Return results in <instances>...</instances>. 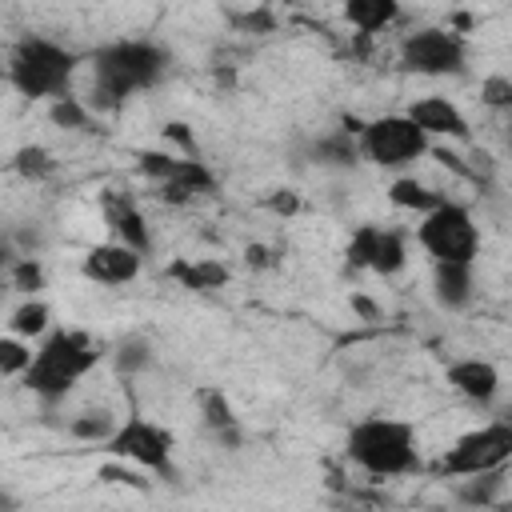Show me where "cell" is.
<instances>
[{
    "label": "cell",
    "mask_w": 512,
    "mask_h": 512,
    "mask_svg": "<svg viewBox=\"0 0 512 512\" xmlns=\"http://www.w3.org/2000/svg\"><path fill=\"white\" fill-rule=\"evenodd\" d=\"M272 212H280V216H292V212H300V196L296 192H288V188H276L268 200H264Z\"/></svg>",
    "instance_id": "33"
},
{
    "label": "cell",
    "mask_w": 512,
    "mask_h": 512,
    "mask_svg": "<svg viewBox=\"0 0 512 512\" xmlns=\"http://www.w3.org/2000/svg\"><path fill=\"white\" fill-rule=\"evenodd\" d=\"M408 116L432 136V140H456L468 144L472 140V124L460 112V104H452L448 96H420L408 104Z\"/></svg>",
    "instance_id": "13"
},
{
    "label": "cell",
    "mask_w": 512,
    "mask_h": 512,
    "mask_svg": "<svg viewBox=\"0 0 512 512\" xmlns=\"http://www.w3.org/2000/svg\"><path fill=\"white\" fill-rule=\"evenodd\" d=\"M112 360H116V372H120V376H136V372L152 368V344H148L144 336H128V340L116 344Z\"/></svg>",
    "instance_id": "28"
},
{
    "label": "cell",
    "mask_w": 512,
    "mask_h": 512,
    "mask_svg": "<svg viewBox=\"0 0 512 512\" xmlns=\"http://www.w3.org/2000/svg\"><path fill=\"white\" fill-rule=\"evenodd\" d=\"M232 24H236L240 32H272V28H276V16H272L268 8H252V12L232 16Z\"/></svg>",
    "instance_id": "31"
},
{
    "label": "cell",
    "mask_w": 512,
    "mask_h": 512,
    "mask_svg": "<svg viewBox=\"0 0 512 512\" xmlns=\"http://www.w3.org/2000/svg\"><path fill=\"white\" fill-rule=\"evenodd\" d=\"M32 356H36L32 340H24V336H16V332H8V336L0 340V372H4L8 380H24V372L32 368Z\"/></svg>",
    "instance_id": "26"
},
{
    "label": "cell",
    "mask_w": 512,
    "mask_h": 512,
    "mask_svg": "<svg viewBox=\"0 0 512 512\" xmlns=\"http://www.w3.org/2000/svg\"><path fill=\"white\" fill-rule=\"evenodd\" d=\"M172 56L152 40H112L92 52V92L88 104L96 112H120L136 92L152 88L168 72Z\"/></svg>",
    "instance_id": "1"
},
{
    "label": "cell",
    "mask_w": 512,
    "mask_h": 512,
    "mask_svg": "<svg viewBox=\"0 0 512 512\" xmlns=\"http://www.w3.org/2000/svg\"><path fill=\"white\" fill-rule=\"evenodd\" d=\"M344 456L376 480H392V476H412L424 468L420 460V436L416 424L396 420V416H364L348 428L344 436Z\"/></svg>",
    "instance_id": "3"
},
{
    "label": "cell",
    "mask_w": 512,
    "mask_h": 512,
    "mask_svg": "<svg viewBox=\"0 0 512 512\" xmlns=\"http://www.w3.org/2000/svg\"><path fill=\"white\" fill-rule=\"evenodd\" d=\"M432 296L444 312H464L476 296V264H468V260H432Z\"/></svg>",
    "instance_id": "16"
},
{
    "label": "cell",
    "mask_w": 512,
    "mask_h": 512,
    "mask_svg": "<svg viewBox=\"0 0 512 512\" xmlns=\"http://www.w3.org/2000/svg\"><path fill=\"white\" fill-rule=\"evenodd\" d=\"M284 4H300V0H284Z\"/></svg>",
    "instance_id": "37"
},
{
    "label": "cell",
    "mask_w": 512,
    "mask_h": 512,
    "mask_svg": "<svg viewBox=\"0 0 512 512\" xmlns=\"http://www.w3.org/2000/svg\"><path fill=\"white\" fill-rule=\"evenodd\" d=\"M164 136H168L172 144H180V156H200V152H196V140H192V132H188V124L172 120V124H164Z\"/></svg>",
    "instance_id": "32"
},
{
    "label": "cell",
    "mask_w": 512,
    "mask_h": 512,
    "mask_svg": "<svg viewBox=\"0 0 512 512\" xmlns=\"http://www.w3.org/2000/svg\"><path fill=\"white\" fill-rule=\"evenodd\" d=\"M100 448H104L108 456L128 460V464H136V468H144V472H156V476H164V480L176 476V464H172L176 436H172V428H164V424H156V420H148V416H128V420H120L116 432H112Z\"/></svg>",
    "instance_id": "9"
},
{
    "label": "cell",
    "mask_w": 512,
    "mask_h": 512,
    "mask_svg": "<svg viewBox=\"0 0 512 512\" xmlns=\"http://www.w3.org/2000/svg\"><path fill=\"white\" fill-rule=\"evenodd\" d=\"M100 204H104V224H108L112 240H120V244H128V248H136V252L148 256L152 252V232H148V220L136 208V200L124 196L120 188H108Z\"/></svg>",
    "instance_id": "14"
},
{
    "label": "cell",
    "mask_w": 512,
    "mask_h": 512,
    "mask_svg": "<svg viewBox=\"0 0 512 512\" xmlns=\"http://www.w3.org/2000/svg\"><path fill=\"white\" fill-rule=\"evenodd\" d=\"M344 20L360 36H372L400 20V0H344Z\"/></svg>",
    "instance_id": "19"
},
{
    "label": "cell",
    "mask_w": 512,
    "mask_h": 512,
    "mask_svg": "<svg viewBox=\"0 0 512 512\" xmlns=\"http://www.w3.org/2000/svg\"><path fill=\"white\" fill-rule=\"evenodd\" d=\"M480 104L492 108V112H512V76H484L480 80Z\"/></svg>",
    "instance_id": "30"
},
{
    "label": "cell",
    "mask_w": 512,
    "mask_h": 512,
    "mask_svg": "<svg viewBox=\"0 0 512 512\" xmlns=\"http://www.w3.org/2000/svg\"><path fill=\"white\" fill-rule=\"evenodd\" d=\"M356 140H360V156L372 160L376 168H408L432 152V136L408 112H388V116L364 120Z\"/></svg>",
    "instance_id": "6"
},
{
    "label": "cell",
    "mask_w": 512,
    "mask_h": 512,
    "mask_svg": "<svg viewBox=\"0 0 512 512\" xmlns=\"http://www.w3.org/2000/svg\"><path fill=\"white\" fill-rule=\"evenodd\" d=\"M400 68L416 76H464L468 72V40L452 24H424L400 40Z\"/></svg>",
    "instance_id": "8"
},
{
    "label": "cell",
    "mask_w": 512,
    "mask_h": 512,
    "mask_svg": "<svg viewBox=\"0 0 512 512\" xmlns=\"http://www.w3.org/2000/svg\"><path fill=\"white\" fill-rule=\"evenodd\" d=\"M408 264V240L400 228L384 224H356L344 248V268L348 272H376V276H396Z\"/></svg>",
    "instance_id": "11"
},
{
    "label": "cell",
    "mask_w": 512,
    "mask_h": 512,
    "mask_svg": "<svg viewBox=\"0 0 512 512\" xmlns=\"http://www.w3.org/2000/svg\"><path fill=\"white\" fill-rule=\"evenodd\" d=\"M8 328H12L16 336H24V340H40V336L52 332V308H48L40 296H28L24 304L12 308Z\"/></svg>",
    "instance_id": "23"
},
{
    "label": "cell",
    "mask_w": 512,
    "mask_h": 512,
    "mask_svg": "<svg viewBox=\"0 0 512 512\" xmlns=\"http://www.w3.org/2000/svg\"><path fill=\"white\" fill-rule=\"evenodd\" d=\"M244 260H248V268H268V264H276V256H272L264 244H248V248H244Z\"/></svg>",
    "instance_id": "34"
},
{
    "label": "cell",
    "mask_w": 512,
    "mask_h": 512,
    "mask_svg": "<svg viewBox=\"0 0 512 512\" xmlns=\"http://www.w3.org/2000/svg\"><path fill=\"white\" fill-rule=\"evenodd\" d=\"M12 168H16L24 180H48V176L56 172V160H52L48 148H40V144H24V148H16Z\"/></svg>",
    "instance_id": "29"
},
{
    "label": "cell",
    "mask_w": 512,
    "mask_h": 512,
    "mask_svg": "<svg viewBox=\"0 0 512 512\" xmlns=\"http://www.w3.org/2000/svg\"><path fill=\"white\" fill-rule=\"evenodd\" d=\"M48 120H52L56 128H68V132H88V124H92V104L80 100V96H72V92H64V96H56V100L48 104Z\"/></svg>",
    "instance_id": "25"
},
{
    "label": "cell",
    "mask_w": 512,
    "mask_h": 512,
    "mask_svg": "<svg viewBox=\"0 0 512 512\" xmlns=\"http://www.w3.org/2000/svg\"><path fill=\"white\" fill-rule=\"evenodd\" d=\"M456 500L468 508H496L504 504V476L500 472H476V476H460Z\"/></svg>",
    "instance_id": "22"
},
{
    "label": "cell",
    "mask_w": 512,
    "mask_h": 512,
    "mask_svg": "<svg viewBox=\"0 0 512 512\" xmlns=\"http://www.w3.org/2000/svg\"><path fill=\"white\" fill-rule=\"evenodd\" d=\"M416 244L432 260H468V264H476V256H480V224H476L468 204L444 196L432 212L420 216Z\"/></svg>",
    "instance_id": "5"
},
{
    "label": "cell",
    "mask_w": 512,
    "mask_h": 512,
    "mask_svg": "<svg viewBox=\"0 0 512 512\" xmlns=\"http://www.w3.org/2000/svg\"><path fill=\"white\" fill-rule=\"evenodd\" d=\"M164 276H168L172 284L188 288V292H216V288H224V284L232 280V268H228L224 260H212V256H200V260L176 256V260H168Z\"/></svg>",
    "instance_id": "18"
},
{
    "label": "cell",
    "mask_w": 512,
    "mask_h": 512,
    "mask_svg": "<svg viewBox=\"0 0 512 512\" xmlns=\"http://www.w3.org/2000/svg\"><path fill=\"white\" fill-rule=\"evenodd\" d=\"M116 416L108 412V408H84V412H76L72 420H68V436L72 440H80V444H104L112 432H116Z\"/></svg>",
    "instance_id": "24"
},
{
    "label": "cell",
    "mask_w": 512,
    "mask_h": 512,
    "mask_svg": "<svg viewBox=\"0 0 512 512\" xmlns=\"http://www.w3.org/2000/svg\"><path fill=\"white\" fill-rule=\"evenodd\" d=\"M44 264L28 252V256H12L8 260V284L16 288V292H24V296H36L40 288H44Z\"/></svg>",
    "instance_id": "27"
},
{
    "label": "cell",
    "mask_w": 512,
    "mask_h": 512,
    "mask_svg": "<svg viewBox=\"0 0 512 512\" xmlns=\"http://www.w3.org/2000/svg\"><path fill=\"white\" fill-rule=\"evenodd\" d=\"M196 412H200L204 428H208L224 448H240L244 428H240V416H236L232 400L224 396V388H216V384L196 388Z\"/></svg>",
    "instance_id": "17"
},
{
    "label": "cell",
    "mask_w": 512,
    "mask_h": 512,
    "mask_svg": "<svg viewBox=\"0 0 512 512\" xmlns=\"http://www.w3.org/2000/svg\"><path fill=\"white\" fill-rule=\"evenodd\" d=\"M100 356H104L100 340H92L84 328H52L48 336H40L32 368L24 372L20 384L44 404H56L100 364Z\"/></svg>",
    "instance_id": "2"
},
{
    "label": "cell",
    "mask_w": 512,
    "mask_h": 512,
    "mask_svg": "<svg viewBox=\"0 0 512 512\" xmlns=\"http://www.w3.org/2000/svg\"><path fill=\"white\" fill-rule=\"evenodd\" d=\"M80 56L52 36H20L8 52V84L24 100H56L68 92Z\"/></svg>",
    "instance_id": "4"
},
{
    "label": "cell",
    "mask_w": 512,
    "mask_h": 512,
    "mask_svg": "<svg viewBox=\"0 0 512 512\" xmlns=\"http://www.w3.org/2000/svg\"><path fill=\"white\" fill-rule=\"evenodd\" d=\"M452 28H456V32H468V28H472V16H468V12H456V16H452Z\"/></svg>",
    "instance_id": "36"
},
{
    "label": "cell",
    "mask_w": 512,
    "mask_h": 512,
    "mask_svg": "<svg viewBox=\"0 0 512 512\" xmlns=\"http://www.w3.org/2000/svg\"><path fill=\"white\" fill-rule=\"evenodd\" d=\"M136 168L152 184H160V200L164 204H192L196 196H212L216 192V172L200 156H172V152L140 148L136 152Z\"/></svg>",
    "instance_id": "10"
},
{
    "label": "cell",
    "mask_w": 512,
    "mask_h": 512,
    "mask_svg": "<svg viewBox=\"0 0 512 512\" xmlns=\"http://www.w3.org/2000/svg\"><path fill=\"white\" fill-rule=\"evenodd\" d=\"M144 268V252L120 244V240H104V244H92L84 256H80V276L92 280V284H104V288H120V284H132Z\"/></svg>",
    "instance_id": "12"
},
{
    "label": "cell",
    "mask_w": 512,
    "mask_h": 512,
    "mask_svg": "<svg viewBox=\"0 0 512 512\" xmlns=\"http://www.w3.org/2000/svg\"><path fill=\"white\" fill-rule=\"evenodd\" d=\"M352 308H356V312H364V316H368V320H376V316H380V308H376V304H372V300H368V296H360V292H356V296H352Z\"/></svg>",
    "instance_id": "35"
},
{
    "label": "cell",
    "mask_w": 512,
    "mask_h": 512,
    "mask_svg": "<svg viewBox=\"0 0 512 512\" xmlns=\"http://www.w3.org/2000/svg\"><path fill=\"white\" fill-rule=\"evenodd\" d=\"M388 200H392V208H400V212L424 216V212H432V208L444 200V192L428 188V184L416 180V176H396V180L388 184Z\"/></svg>",
    "instance_id": "20"
},
{
    "label": "cell",
    "mask_w": 512,
    "mask_h": 512,
    "mask_svg": "<svg viewBox=\"0 0 512 512\" xmlns=\"http://www.w3.org/2000/svg\"><path fill=\"white\" fill-rule=\"evenodd\" d=\"M444 380H448L468 404H480V408L496 404V396H500V372H496L492 360H480V356H460V360H452V364L444 368Z\"/></svg>",
    "instance_id": "15"
},
{
    "label": "cell",
    "mask_w": 512,
    "mask_h": 512,
    "mask_svg": "<svg viewBox=\"0 0 512 512\" xmlns=\"http://www.w3.org/2000/svg\"><path fill=\"white\" fill-rule=\"evenodd\" d=\"M508 460H512V420H488L480 428L460 432L436 460V472L460 480L476 472H500Z\"/></svg>",
    "instance_id": "7"
},
{
    "label": "cell",
    "mask_w": 512,
    "mask_h": 512,
    "mask_svg": "<svg viewBox=\"0 0 512 512\" xmlns=\"http://www.w3.org/2000/svg\"><path fill=\"white\" fill-rule=\"evenodd\" d=\"M312 160L324 168H352L360 160V140L348 128H336V132L312 140Z\"/></svg>",
    "instance_id": "21"
}]
</instances>
